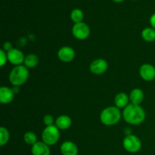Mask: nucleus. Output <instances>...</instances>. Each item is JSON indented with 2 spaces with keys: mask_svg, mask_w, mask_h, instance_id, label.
I'll use <instances>...</instances> for the list:
<instances>
[{
  "mask_svg": "<svg viewBox=\"0 0 155 155\" xmlns=\"http://www.w3.org/2000/svg\"><path fill=\"white\" fill-rule=\"evenodd\" d=\"M123 116L127 123L133 125H137L142 124L145 120V112L139 105L129 104L124 108Z\"/></svg>",
  "mask_w": 155,
  "mask_h": 155,
  "instance_id": "f257e3e1",
  "label": "nucleus"
},
{
  "mask_svg": "<svg viewBox=\"0 0 155 155\" xmlns=\"http://www.w3.org/2000/svg\"><path fill=\"white\" fill-rule=\"evenodd\" d=\"M29 77L27 68L24 65H18L13 68L9 75V80L15 86H20L24 84Z\"/></svg>",
  "mask_w": 155,
  "mask_h": 155,
  "instance_id": "f03ea898",
  "label": "nucleus"
},
{
  "mask_svg": "<svg viewBox=\"0 0 155 155\" xmlns=\"http://www.w3.org/2000/svg\"><path fill=\"white\" fill-rule=\"evenodd\" d=\"M121 117L120 110L117 107H106L102 110L100 119L102 124L107 126H112L117 124Z\"/></svg>",
  "mask_w": 155,
  "mask_h": 155,
  "instance_id": "7ed1b4c3",
  "label": "nucleus"
},
{
  "mask_svg": "<svg viewBox=\"0 0 155 155\" xmlns=\"http://www.w3.org/2000/svg\"><path fill=\"white\" fill-rule=\"evenodd\" d=\"M59 137H60L59 129L56 126L51 125L46 127L45 130H43V132H42V141L46 145H48V146L57 143Z\"/></svg>",
  "mask_w": 155,
  "mask_h": 155,
  "instance_id": "20e7f679",
  "label": "nucleus"
},
{
  "mask_svg": "<svg viewBox=\"0 0 155 155\" xmlns=\"http://www.w3.org/2000/svg\"><path fill=\"white\" fill-rule=\"evenodd\" d=\"M124 148L126 151L130 153H136L140 151L142 148V142L141 140L134 135H130L126 136L123 142Z\"/></svg>",
  "mask_w": 155,
  "mask_h": 155,
  "instance_id": "39448f33",
  "label": "nucleus"
},
{
  "mask_svg": "<svg viewBox=\"0 0 155 155\" xmlns=\"http://www.w3.org/2000/svg\"><path fill=\"white\" fill-rule=\"evenodd\" d=\"M72 33L74 37L78 39H85L90 34V29L89 26L83 22L74 24L72 29Z\"/></svg>",
  "mask_w": 155,
  "mask_h": 155,
  "instance_id": "423d86ee",
  "label": "nucleus"
},
{
  "mask_svg": "<svg viewBox=\"0 0 155 155\" xmlns=\"http://www.w3.org/2000/svg\"><path fill=\"white\" fill-rule=\"evenodd\" d=\"M139 74L143 80L152 81L155 79V68L149 64H145L141 66Z\"/></svg>",
  "mask_w": 155,
  "mask_h": 155,
  "instance_id": "0eeeda50",
  "label": "nucleus"
},
{
  "mask_svg": "<svg viewBox=\"0 0 155 155\" xmlns=\"http://www.w3.org/2000/svg\"><path fill=\"white\" fill-rule=\"evenodd\" d=\"M8 60L10 63L15 65H21V63L24 62V56L22 51L16 48H12L7 53Z\"/></svg>",
  "mask_w": 155,
  "mask_h": 155,
  "instance_id": "6e6552de",
  "label": "nucleus"
},
{
  "mask_svg": "<svg viewBox=\"0 0 155 155\" xmlns=\"http://www.w3.org/2000/svg\"><path fill=\"white\" fill-rule=\"evenodd\" d=\"M89 68L94 74H102L107 71V63L104 59H97L92 62Z\"/></svg>",
  "mask_w": 155,
  "mask_h": 155,
  "instance_id": "1a4fd4ad",
  "label": "nucleus"
},
{
  "mask_svg": "<svg viewBox=\"0 0 155 155\" xmlns=\"http://www.w3.org/2000/svg\"><path fill=\"white\" fill-rule=\"evenodd\" d=\"M58 56L61 61L70 62L74 60L75 57V51L71 47H62L58 52Z\"/></svg>",
  "mask_w": 155,
  "mask_h": 155,
  "instance_id": "9d476101",
  "label": "nucleus"
},
{
  "mask_svg": "<svg viewBox=\"0 0 155 155\" xmlns=\"http://www.w3.org/2000/svg\"><path fill=\"white\" fill-rule=\"evenodd\" d=\"M31 152L33 155H50V148L43 142H37L32 145Z\"/></svg>",
  "mask_w": 155,
  "mask_h": 155,
  "instance_id": "9b49d317",
  "label": "nucleus"
},
{
  "mask_svg": "<svg viewBox=\"0 0 155 155\" xmlns=\"http://www.w3.org/2000/svg\"><path fill=\"white\" fill-rule=\"evenodd\" d=\"M15 92L13 89L6 86L0 88V101L2 104H8L14 99Z\"/></svg>",
  "mask_w": 155,
  "mask_h": 155,
  "instance_id": "f8f14e48",
  "label": "nucleus"
},
{
  "mask_svg": "<svg viewBox=\"0 0 155 155\" xmlns=\"http://www.w3.org/2000/svg\"><path fill=\"white\" fill-rule=\"evenodd\" d=\"M61 152L63 155H77L78 148L74 142L67 141L62 143L61 146Z\"/></svg>",
  "mask_w": 155,
  "mask_h": 155,
  "instance_id": "ddd939ff",
  "label": "nucleus"
},
{
  "mask_svg": "<svg viewBox=\"0 0 155 155\" xmlns=\"http://www.w3.org/2000/svg\"><path fill=\"white\" fill-rule=\"evenodd\" d=\"M130 99L132 104L139 105L144 99V93L140 89H135L130 95Z\"/></svg>",
  "mask_w": 155,
  "mask_h": 155,
  "instance_id": "4468645a",
  "label": "nucleus"
},
{
  "mask_svg": "<svg viewBox=\"0 0 155 155\" xmlns=\"http://www.w3.org/2000/svg\"><path fill=\"white\" fill-rule=\"evenodd\" d=\"M72 124V120L70 118V117L67 115H62L57 118L55 121L56 127L60 130H67L69 128Z\"/></svg>",
  "mask_w": 155,
  "mask_h": 155,
  "instance_id": "2eb2a0df",
  "label": "nucleus"
},
{
  "mask_svg": "<svg viewBox=\"0 0 155 155\" xmlns=\"http://www.w3.org/2000/svg\"><path fill=\"white\" fill-rule=\"evenodd\" d=\"M115 104L116 107L118 108H123V107H126L128 105L129 102V98L127 96V94L125 93H119L117 95L114 99Z\"/></svg>",
  "mask_w": 155,
  "mask_h": 155,
  "instance_id": "dca6fc26",
  "label": "nucleus"
},
{
  "mask_svg": "<svg viewBox=\"0 0 155 155\" xmlns=\"http://www.w3.org/2000/svg\"><path fill=\"white\" fill-rule=\"evenodd\" d=\"M39 63V58L34 54H30L27 55L24 59V64L27 68H35Z\"/></svg>",
  "mask_w": 155,
  "mask_h": 155,
  "instance_id": "f3484780",
  "label": "nucleus"
},
{
  "mask_svg": "<svg viewBox=\"0 0 155 155\" xmlns=\"http://www.w3.org/2000/svg\"><path fill=\"white\" fill-rule=\"evenodd\" d=\"M142 36L146 42H153L155 40V30L152 27H148L142 30Z\"/></svg>",
  "mask_w": 155,
  "mask_h": 155,
  "instance_id": "a211bd4d",
  "label": "nucleus"
},
{
  "mask_svg": "<svg viewBox=\"0 0 155 155\" xmlns=\"http://www.w3.org/2000/svg\"><path fill=\"white\" fill-rule=\"evenodd\" d=\"M24 142L27 144V145H33L35 143L37 142V137H36V135L35 133H33V132H27L24 134Z\"/></svg>",
  "mask_w": 155,
  "mask_h": 155,
  "instance_id": "6ab92c4d",
  "label": "nucleus"
},
{
  "mask_svg": "<svg viewBox=\"0 0 155 155\" xmlns=\"http://www.w3.org/2000/svg\"><path fill=\"white\" fill-rule=\"evenodd\" d=\"M9 139V133L8 130L5 127H2L0 128V145L4 146L7 144Z\"/></svg>",
  "mask_w": 155,
  "mask_h": 155,
  "instance_id": "aec40b11",
  "label": "nucleus"
},
{
  "mask_svg": "<svg viewBox=\"0 0 155 155\" xmlns=\"http://www.w3.org/2000/svg\"><path fill=\"white\" fill-rule=\"evenodd\" d=\"M71 18L74 22L76 24L77 23H80L83 18V13L81 10L80 9H74L72 11L71 14Z\"/></svg>",
  "mask_w": 155,
  "mask_h": 155,
  "instance_id": "412c9836",
  "label": "nucleus"
},
{
  "mask_svg": "<svg viewBox=\"0 0 155 155\" xmlns=\"http://www.w3.org/2000/svg\"><path fill=\"white\" fill-rule=\"evenodd\" d=\"M43 122L47 127H48V126H51L53 125V123H54V118H53V117L51 116V115L47 114L44 117Z\"/></svg>",
  "mask_w": 155,
  "mask_h": 155,
  "instance_id": "4be33fe9",
  "label": "nucleus"
},
{
  "mask_svg": "<svg viewBox=\"0 0 155 155\" xmlns=\"http://www.w3.org/2000/svg\"><path fill=\"white\" fill-rule=\"evenodd\" d=\"M0 56H1V66L2 67L6 63V61L8 60L7 54H5L4 50H0Z\"/></svg>",
  "mask_w": 155,
  "mask_h": 155,
  "instance_id": "5701e85b",
  "label": "nucleus"
},
{
  "mask_svg": "<svg viewBox=\"0 0 155 155\" xmlns=\"http://www.w3.org/2000/svg\"><path fill=\"white\" fill-rule=\"evenodd\" d=\"M3 48H4L5 50H6V51H10L11 49H12V44H11V42H6L5 43H4V45H3Z\"/></svg>",
  "mask_w": 155,
  "mask_h": 155,
  "instance_id": "b1692460",
  "label": "nucleus"
},
{
  "mask_svg": "<svg viewBox=\"0 0 155 155\" xmlns=\"http://www.w3.org/2000/svg\"><path fill=\"white\" fill-rule=\"evenodd\" d=\"M150 24H151V27L155 30V13L151 15V18H150Z\"/></svg>",
  "mask_w": 155,
  "mask_h": 155,
  "instance_id": "393cba45",
  "label": "nucleus"
},
{
  "mask_svg": "<svg viewBox=\"0 0 155 155\" xmlns=\"http://www.w3.org/2000/svg\"><path fill=\"white\" fill-rule=\"evenodd\" d=\"M13 91H14V92H15V94L18 93V92H19V89H18V86H15V88L13 89Z\"/></svg>",
  "mask_w": 155,
  "mask_h": 155,
  "instance_id": "a878e982",
  "label": "nucleus"
},
{
  "mask_svg": "<svg viewBox=\"0 0 155 155\" xmlns=\"http://www.w3.org/2000/svg\"><path fill=\"white\" fill-rule=\"evenodd\" d=\"M114 2H121L124 1V0H113Z\"/></svg>",
  "mask_w": 155,
  "mask_h": 155,
  "instance_id": "bb28decb",
  "label": "nucleus"
}]
</instances>
